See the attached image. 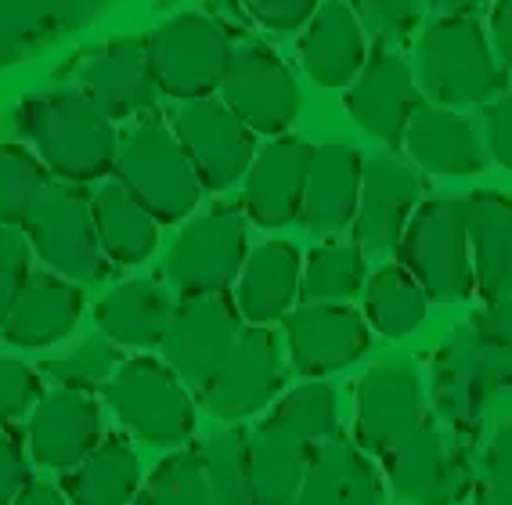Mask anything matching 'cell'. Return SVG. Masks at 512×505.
<instances>
[{
	"mask_svg": "<svg viewBox=\"0 0 512 505\" xmlns=\"http://www.w3.org/2000/svg\"><path fill=\"white\" fill-rule=\"evenodd\" d=\"M19 134L58 184H91L116 174V120L91 94H40L15 112Z\"/></svg>",
	"mask_w": 512,
	"mask_h": 505,
	"instance_id": "1",
	"label": "cell"
},
{
	"mask_svg": "<svg viewBox=\"0 0 512 505\" xmlns=\"http://www.w3.org/2000/svg\"><path fill=\"white\" fill-rule=\"evenodd\" d=\"M419 87L440 109L502 98V69L473 8H440L422 29Z\"/></svg>",
	"mask_w": 512,
	"mask_h": 505,
	"instance_id": "2",
	"label": "cell"
},
{
	"mask_svg": "<svg viewBox=\"0 0 512 505\" xmlns=\"http://www.w3.org/2000/svg\"><path fill=\"white\" fill-rule=\"evenodd\" d=\"M116 181L159 224H181L199 206L202 181L192 159L163 120H138L119 130Z\"/></svg>",
	"mask_w": 512,
	"mask_h": 505,
	"instance_id": "3",
	"label": "cell"
},
{
	"mask_svg": "<svg viewBox=\"0 0 512 505\" xmlns=\"http://www.w3.org/2000/svg\"><path fill=\"white\" fill-rule=\"evenodd\" d=\"M512 394V354L480 314L451 332L433 358V404L455 426H476L498 397Z\"/></svg>",
	"mask_w": 512,
	"mask_h": 505,
	"instance_id": "4",
	"label": "cell"
},
{
	"mask_svg": "<svg viewBox=\"0 0 512 505\" xmlns=\"http://www.w3.org/2000/svg\"><path fill=\"white\" fill-rule=\"evenodd\" d=\"M397 260L422 293L437 303H458L476 293L473 246H469L466 195L422 202L404 231Z\"/></svg>",
	"mask_w": 512,
	"mask_h": 505,
	"instance_id": "5",
	"label": "cell"
},
{
	"mask_svg": "<svg viewBox=\"0 0 512 505\" xmlns=\"http://www.w3.org/2000/svg\"><path fill=\"white\" fill-rule=\"evenodd\" d=\"M231 58L235 44L228 29L206 11H181L148 37V62L156 73L159 94L181 105L206 101L213 91H220Z\"/></svg>",
	"mask_w": 512,
	"mask_h": 505,
	"instance_id": "6",
	"label": "cell"
},
{
	"mask_svg": "<svg viewBox=\"0 0 512 505\" xmlns=\"http://www.w3.org/2000/svg\"><path fill=\"white\" fill-rule=\"evenodd\" d=\"M105 404L116 423L148 448H181L195 430V404L170 365L156 358H123Z\"/></svg>",
	"mask_w": 512,
	"mask_h": 505,
	"instance_id": "7",
	"label": "cell"
},
{
	"mask_svg": "<svg viewBox=\"0 0 512 505\" xmlns=\"http://www.w3.org/2000/svg\"><path fill=\"white\" fill-rule=\"evenodd\" d=\"M249 260L246 221L238 206H213L174 239L166 253V278L174 282L181 300L199 296H224V289L238 285Z\"/></svg>",
	"mask_w": 512,
	"mask_h": 505,
	"instance_id": "8",
	"label": "cell"
},
{
	"mask_svg": "<svg viewBox=\"0 0 512 505\" xmlns=\"http://www.w3.org/2000/svg\"><path fill=\"white\" fill-rule=\"evenodd\" d=\"M26 239L40 264L65 282L87 285L105 278V249L94 231L91 195L80 184H58L40 202L33 221L26 224Z\"/></svg>",
	"mask_w": 512,
	"mask_h": 505,
	"instance_id": "9",
	"label": "cell"
},
{
	"mask_svg": "<svg viewBox=\"0 0 512 505\" xmlns=\"http://www.w3.org/2000/svg\"><path fill=\"white\" fill-rule=\"evenodd\" d=\"M220 98L253 134L282 138L303 109V94L293 69L278 58L275 47L246 40L235 47L231 69L220 83Z\"/></svg>",
	"mask_w": 512,
	"mask_h": 505,
	"instance_id": "10",
	"label": "cell"
},
{
	"mask_svg": "<svg viewBox=\"0 0 512 505\" xmlns=\"http://www.w3.org/2000/svg\"><path fill=\"white\" fill-rule=\"evenodd\" d=\"M354 444L365 455H394L408 437L430 423L426 419V394L422 379L404 361L368 368L354 394Z\"/></svg>",
	"mask_w": 512,
	"mask_h": 505,
	"instance_id": "11",
	"label": "cell"
},
{
	"mask_svg": "<svg viewBox=\"0 0 512 505\" xmlns=\"http://www.w3.org/2000/svg\"><path fill=\"white\" fill-rule=\"evenodd\" d=\"M170 127H174L177 141L192 159L202 188L228 192L231 184L249 177L256 163L253 130L238 120L224 101L206 98L177 105L174 116H170Z\"/></svg>",
	"mask_w": 512,
	"mask_h": 505,
	"instance_id": "12",
	"label": "cell"
},
{
	"mask_svg": "<svg viewBox=\"0 0 512 505\" xmlns=\"http://www.w3.org/2000/svg\"><path fill=\"white\" fill-rule=\"evenodd\" d=\"M238 336H242V314L228 296L181 300L174 307V322L166 329L163 358L181 383L206 394Z\"/></svg>",
	"mask_w": 512,
	"mask_h": 505,
	"instance_id": "13",
	"label": "cell"
},
{
	"mask_svg": "<svg viewBox=\"0 0 512 505\" xmlns=\"http://www.w3.org/2000/svg\"><path fill=\"white\" fill-rule=\"evenodd\" d=\"M282 383L285 365L278 336L264 325H249L235 340L213 383L206 386L202 401L217 419L238 423V419H249V415H256L260 408L275 401Z\"/></svg>",
	"mask_w": 512,
	"mask_h": 505,
	"instance_id": "14",
	"label": "cell"
},
{
	"mask_svg": "<svg viewBox=\"0 0 512 505\" xmlns=\"http://www.w3.org/2000/svg\"><path fill=\"white\" fill-rule=\"evenodd\" d=\"M285 347L300 376H332L365 358L372 347L368 318L347 303H303L285 318Z\"/></svg>",
	"mask_w": 512,
	"mask_h": 505,
	"instance_id": "15",
	"label": "cell"
},
{
	"mask_svg": "<svg viewBox=\"0 0 512 505\" xmlns=\"http://www.w3.org/2000/svg\"><path fill=\"white\" fill-rule=\"evenodd\" d=\"M343 101H347L350 120L383 145H404L408 123L422 105L412 65L386 47H375L368 55V65L347 87Z\"/></svg>",
	"mask_w": 512,
	"mask_h": 505,
	"instance_id": "16",
	"label": "cell"
},
{
	"mask_svg": "<svg viewBox=\"0 0 512 505\" xmlns=\"http://www.w3.org/2000/svg\"><path fill=\"white\" fill-rule=\"evenodd\" d=\"M80 87L112 120H134L152 112L159 87L148 62V37H116L91 47L80 62Z\"/></svg>",
	"mask_w": 512,
	"mask_h": 505,
	"instance_id": "17",
	"label": "cell"
},
{
	"mask_svg": "<svg viewBox=\"0 0 512 505\" xmlns=\"http://www.w3.org/2000/svg\"><path fill=\"white\" fill-rule=\"evenodd\" d=\"M422 199V177L394 156H372L365 163L361 206H357L354 239L361 253H390L401 246Z\"/></svg>",
	"mask_w": 512,
	"mask_h": 505,
	"instance_id": "18",
	"label": "cell"
},
{
	"mask_svg": "<svg viewBox=\"0 0 512 505\" xmlns=\"http://www.w3.org/2000/svg\"><path fill=\"white\" fill-rule=\"evenodd\" d=\"M105 441L101 404L91 394L51 390L29 415L26 444L29 455L47 469H76Z\"/></svg>",
	"mask_w": 512,
	"mask_h": 505,
	"instance_id": "19",
	"label": "cell"
},
{
	"mask_svg": "<svg viewBox=\"0 0 512 505\" xmlns=\"http://www.w3.org/2000/svg\"><path fill=\"white\" fill-rule=\"evenodd\" d=\"M318 145L307 138H275L256 156L246 177V213L260 228H285L300 221Z\"/></svg>",
	"mask_w": 512,
	"mask_h": 505,
	"instance_id": "20",
	"label": "cell"
},
{
	"mask_svg": "<svg viewBox=\"0 0 512 505\" xmlns=\"http://www.w3.org/2000/svg\"><path fill=\"white\" fill-rule=\"evenodd\" d=\"M383 466L390 491L408 505H451L466 491V466L433 423L386 455Z\"/></svg>",
	"mask_w": 512,
	"mask_h": 505,
	"instance_id": "21",
	"label": "cell"
},
{
	"mask_svg": "<svg viewBox=\"0 0 512 505\" xmlns=\"http://www.w3.org/2000/svg\"><path fill=\"white\" fill-rule=\"evenodd\" d=\"M365 184V159L347 141H325L311 166L300 221L314 235H339L357 221Z\"/></svg>",
	"mask_w": 512,
	"mask_h": 505,
	"instance_id": "22",
	"label": "cell"
},
{
	"mask_svg": "<svg viewBox=\"0 0 512 505\" xmlns=\"http://www.w3.org/2000/svg\"><path fill=\"white\" fill-rule=\"evenodd\" d=\"M368 33L357 11L329 0L300 33V62L318 87H350L368 65Z\"/></svg>",
	"mask_w": 512,
	"mask_h": 505,
	"instance_id": "23",
	"label": "cell"
},
{
	"mask_svg": "<svg viewBox=\"0 0 512 505\" xmlns=\"http://www.w3.org/2000/svg\"><path fill=\"white\" fill-rule=\"evenodd\" d=\"M83 314V289L76 282L37 271L22 289L19 303L4 318V343L22 350L55 347L69 340V332L80 325Z\"/></svg>",
	"mask_w": 512,
	"mask_h": 505,
	"instance_id": "24",
	"label": "cell"
},
{
	"mask_svg": "<svg viewBox=\"0 0 512 505\" xmlns=\"http://www.w3.org/2000/svg\"><path fill=\"white\" fill-rule=\"evenodd\" d=\"M303 289V260L289 242H264L246 260V271L235 285V307L242 322L271 325L293 314V303Z\"/></svg>",
	"mask_w": 512,
	"mask_h": 505,
	"instance_id": "25",
	"label": "cell"
},
{
	"mask_svg": "<svg viewBox=\"0 0 512 505\" xmlns=\"http://www.w3.org/2000/svg\"><path fill=\"white\" fill-rule=\"evenodd\" d=\"M476 293L498 303L512 293V199L491 188L466 195Z\"/></svg>",
	"mask_w": 512,
	"mask_h": 505,
	"instance_id": "26",
	"label": "cell"
},
{
	"mask_svg": "<svg viewBox=\"0 0 512 505\" xmlns=\"http://www.w3.org/2000/svg\"><path fill=\"white\" fill-rule=\"evenodd\" d=\"M98 332L116 347H163L174 303L156 278H127L94 307Z\"/></svg>",
	"mask_w": 512,
	"mask_h": 505,
	"instance_id": "27",
	"label": "cell"
},
{
	"mask_svg": "<svg viewBox=\"0 0 512 505\" xmlns=\"http://www.w3.org/2000/svg\"><path fill=\"white\" fill-rule=\"evenodd\" d=\"M404 148L426 174L466 177L484 170V145L476 138L473 123L462 120L455 109L419 105L404 134Z\"/></svg>",
	"mask_w": 512,
	"mask_h": 505,
	"instance_id": "28",
	"label": "cell"
},
{
	"mask_svg": "<svg viewBox=\"0 0 512 505\" xmlns=\"http://www.w3.org/2000/svg\"><path fill=\"white\" fill-rule=\"evenodd\" d=\"M296 505H383V480L354 441L332 437L314 448Z\"/></svg>",
	"mask_w": 512,
	"mask_h": 505,
	"instance_id": "29",
	"label": "cell"
},
{
	"mask_svg": "<svg viewBox=\"0 0 512 505\" xmlns=\"http://www.w3.org/2000/svg\"><path fill=\"white\" fill-rule=\"evenodd\" d=\"M94 231L112 264L138 267L159 249V221L119 181H101L91 195Z\"/></svg>",
	"mask_w": 512,
	"mask_h": 505,
	"instance_id": "30",
	"label": "cell"
},
{
	"mask_svg": "<svg viewBox=\"0 0 512 505\" xmlns=\"http://www.w3.org/2000/svg\"><path fill=\"white\" fill-rule=\"evenodd\" d=\"M69 505H130L141 495V459L127 437H105L62 477Z\"/></svg>",
	"mask_w": 512,
	"mask_h": 505,
	"instance_id": "31",
	"label": "cell"
},
{
	"mask_svg": "<svg viewBox=\"0 0 512 505\" xmlns=\"http://www.w3.org/2000/svg\"><path fill=\"white\" fill-rule=\"evenodd\" d=\"M314 459V444H303L275 426L260 423L249 430L253 462V505H296Z\"/></svg>",
	"mask_w": 512,
	"mask_h": 505,
	"instance_id": "32",
	"label": "cell"
},
{
	"mask_svg": "<svg viewBox=\"0 0 512 505\" xmlns=\"http://www.w3.org/2000/svg\"><path fill=\"white\" fill-rule=\"evenodd\" d=\"M430 311V296L422 293L404 267H379L365 285V318L386 340L412 336Z\"/></svg>",
	"mask_w": 512,
	"mask_h": 505,
	"instance_id": "33",
	"label": "cell"
},
{
	"mask_svg": "<svg viewBox=\"0 0 512 505\" xmlns=\"http://www.w3.org/2000/svg\"><path fill=\"white\" fill-rule=\"evenodd\" d=\"M51 188H55V177L33 148L15 141L0 145V224L26 231Z\"/></svg>",
	"mask_w": 512,
	"mask_h": 505,
	"instance_id": "34",
	"label": "cell"
},
{
	"mask_svg": "<svg viewBox=\"0 0 512 505\" xmlns=\"http://www.w3.org/2000/svg\"><path fill=\"white\" fill-rule=\"evenodd\" d=\"M267 423L275 430L289 433L303 444H325L339 437V404H336V386L329 379H307V383L293 386L282 401L271 408Z\"/></svg>",
	"mask_w": 512,
	"mask_h": 505,
	"instance_id": "35",
	"label": "cell"
},
{
	"mask_svg": "<svg viewBox=\"0 0 512 505\" xmlns=\"http://www.w3.org/2000/svg\"><path fill=\"white\" fill-rule=\"evenodd\" d=\"M217 505H253V462L249 430H220L195 448Z\"/></svg>",
	"mask_w": 512,
	"mask_h": 505,
	"instance_id": "36",
	"label": "cell"
},
{
	"mask_svg": "<svg viewBox=\"0 0 512 505\" xmlns=\"http://www.w3.org/2000/svg\"><path fill=\"white\" fill-rule=\"evenodd\" d=\"M365 253L354 246H318L303 260V289L307 303H336L350 300L365 289Z\"/></svg>",
	"mask_w": 512,
	"mask_h": 505,
	"instance_id": "37",
	"label": "cell"
},
{
	"mask_svg": "<svg viewBox=\"0 0 512 505\" xmlns=\"http://www.w3.org/2000/svg\"><path fill=\"white\" fill-rule=\"evenodd\" d=\"M119 365H123V358H119L116 343H109L101 332H94V336H87V340L69 350V354L44 361V365H40V376L55 379L58 390H76V394L101 390V394H105V386L112 383Z\"/></svg>",
	"mask_w": 512,
	"mask_h": 505,
	"instance_id": "38",
	"label": "cell"
},
{
	"mask_svg": "<svg viewBox=\"0 0 512 505\" xmlns=\"http://www.w3.org/2000/svg\"><path fill=\"white\" fill-rule=\"evenodd\" d=\"M145 505H217L195 451H170L141 491Z\"/></svg>",
	"mask_w": 512,
	"mask_h": 505,
	"instance_id": "39",
	"label": "cell"
},
{
	"mask_svg": "<svg viewBox=\"0 0 512 505\" xmlns=\"http://www.w3.org/2000/svg\"><path fill=\"white\" fill-rule=\"evenodd\" d=\"M44 376L40 368L19 358H0V426H11L22 415H33L44 401Z\"/></svg>",
	"mask_w": 512,
	"mask_h": 505,
	"instance_id": "40",
	"label": "cell"
},
{
	"mask_svg": "<svg viewBox=\"0 0 512 505\" xmlns=\"http://www.w3.org/2000/svg\"><path fill=\"white\" fill-rule=\"evenodd\" d=\"M354 11L375 47H386V51L412 37L422 22V8L408 0H372V4H357Z\"/></svg>",
	"mask_w": 512,
	"mask_h": 505,
	"instance_id": "41",
	"label": "cell"
},
{
	"mask_svg": "<svg viewBox=\"0 0 512 505\" xmlns=\"http://www.w3.org/2000/svg\"><path fill=\"white\" fill-rule=\"evenodd\" d=\"M476 505H512V419L498 426L480 459Z\"/></svg>",
	"mask_w": 512,
	"mask_h": 505,
	"instance_id": "42",
	"label": "cell"
},
{
	"mask_svg": "<svg viewBox=\"0 0 512 505\" xmlns=\"http://www.w3.org/2000/svg\"><path fill=\"white\" fill-rule=\"evenodd\" d=\"M29 260H33V246H29L26 231L0 224V322L8 318L11 307L19 303L22 289L33 278Z\"/></svg>",
	"mask_w": 512,
	"mask_h": 505,
	"instance_id": "43",
	"label": "cell"
},
{
	"mask_svg": "<svg viewBox=\"0 0 512 505\" xmlns=\"http://www.w3.org/2000/svg\"><path fill=\"white\" fill-rule=\"evenodd\" d=\"M33 484L22 437L11 426H0V505H15V498Z\"/></svg>",
	"mask_w": 512,
	"mask_h": 505,
	"instance_id": "44",
	"label": "cell"
},
{
	"mask_svg": "<svg viewBox=\"0 0 512 505\" xmlns=\"http://www.w3.org/2000/svg\"><path fill=\"white\" fill-rule=\"evenodd\" d=\"M314 4L311 0H249L246 15L264 29H275V33H296V29H307V22L314 19Z\"/></svg>",
	"mask_w": 512,
	"mask_h": 505,
	"instance_id": "45",
	"label": "cell"
},
{
	"mask_svg": "<svg viewBox=\"0 0 512 505\" xmlns=\"http://www.w3.org/2000/svg\"><path fill=\"white\" fill-rule=\"evenodd\" d=\"M487 148L498 163L512 170V87L487 109Z\"/></svg>",
	"mask_w": 512,
	"mask_h": 505,
	"instance_id": "46",
	"label": "cell"
},
{
	"mask_svg": "<svg viewBox=\"0 0 512 505\" xmlns=\"http://www.w3.org/2000/svg\"><path fill=\"white\" fill-rule=\"evenodd\" d=\"M491 40L494 55L502 58L505 69H512V0H502L498 8H491Z\"/></svg>",
	"mask_w": 512,
	"mask_h": 505,
	"instance_id": "47",
	"label": "cell"
},
{
	"mask_svg": "<svg viewBox=\"0 0 512 505\" xmlns=\"http://www.w3.org/2000/svg\"><path fill=\"white\" fill-rule=\"evenodd\" d=\"M480 322H484V329L512 354V293L505 296V300L491 303V307L480 314Z\"/></svg>",
	"mask_w": 512,
	"mask_h": 505,
	"instance_id": "48",
	"label": "cell"
},
{
	"mask_svg": "<svg viewBox=\"0 0 512 505\" xmlns=\"http://www.w3.org/2000/svg\"><path fill=\"white\" fill-rule=\"evenodd\" d=\"M15 505H69L62 487L47 484V480H33V484L15 498Z\"/></svg>",
	"mask_w": 512,
	"mask_h": 505,
	"instance_id": "49",
	"label": "cell"
},
{
	"mask_svg": "<svg viewBox=\"0 0 512 505\" xmlns=\"http://www.w3.org/2000/svg\"><path fill=\"white\" fill-rule=\"evenodd\" d=\"M0 340H4V322H0Z\"/></svg>",
	"mask_w": 512,
	"mask_h": 505,
	"instance_id": "50",
	"label": "cell"
}]
</instances>
